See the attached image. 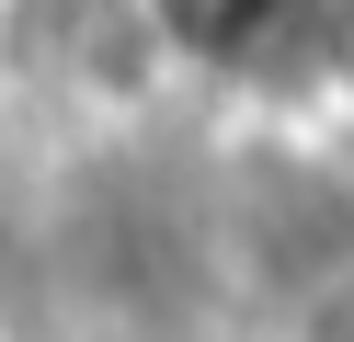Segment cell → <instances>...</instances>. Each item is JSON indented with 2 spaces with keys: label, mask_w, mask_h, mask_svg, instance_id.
Listing matches in <instances>:
<instances>
[{
  "label": "cell",
  "mask_w": 354,
  "mask_h": 342,
  "mask_svg": "<svg viewBox=\"0 0 354 342\" xmlns=\"http://www.w3.org/2000/svg\"><path fill=\"white\" fill-rule=\"evenodd\" d=\"M171 68L252 103H308L354 68V0H138Z\"/></svg>",
  "instance_id": "1"
},
{
  "label": "cell",
  "mask_w": 354,
  "mask_h": 342,
  "mask_svg": "<svg viewBox=\"0 0 354 342\" xmlns=\"http://www.w3.org/2000/svg\"><path fill=\"white\" fill-rule=\"evenodd\" d=\"M331 342H354V308H343V319H331Z\"/></svg>",
  "instance_id": "2"
}]
</instances>
